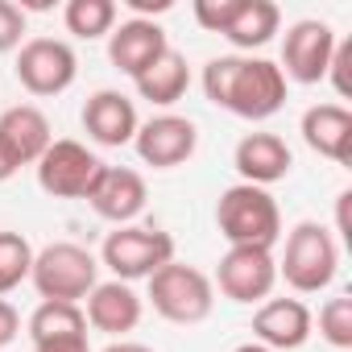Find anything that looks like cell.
Segmentation results:
<instances>
[{
	"instance_id": "f546056e",
	"label": "cell",
	"mask_w": 352,
	"mask_h": 352,
	"mask_svg": "<svg viewBox=\"0 0 352 352\" xmlns=\"http://www.w3.org/2000/svg\"><path fill=\"white\" fill-rule=\"evenodd\" d=\"M34 352H91V344H87V331H79V336L42 340V344H34Z\"/></svg>"
},
{
	"instance_id": "277c9868",
	"label": "cell",
	"mask_w": 352,
	"mask_h": 352,
	"mask_svg": "<svg viewBox=\"0 0 352 352\" xmlns=\"http://www.w3.org/2000/svg\"><path fill=\"white\" fill-rule=\"evenodd\" d=\"M30 282L42 294V302H75L79 307L100 282V261L75 241H54L42 253H34Z\"/></svg>"
},
{
	"instance_id": "5bb4252c",
	"label": "cell",
	"mask_w": 352,
	"mask_h": 352,
	"mask_svg": "<svg viewBox=\"0 0 352 352\" xmlns=\"http://www.w3.org/2000/svg\"><path fill=\"white\" fill-rule=\"evenodd\" d=\"M79 120H83V133H87L96 145H104V149L133 145V137H137V129H141L133 100H129L124 91H112V87H100L96 96H87Z\"/></svg>"
},
{
	"instance_id": "4dcf8cb0",
	"label": "cell",
	"mask_w": 352,
	"mask_h": 352,
	"mask_svg": "<svg viewBox=\"0 0 352 352\" xmlns=\"http://www.w3.org/2000/svg\"><path fill=\"white\" fill-rule=\"evenodd\" d=\"M124 5H129V13H133V17L153 21L157 13H170V9H174V0H124Z\"/></svg>"
},
{
	"instance_id": "44dd1931",
	"label": "cell",
	"mask_w": 352,
	"mask_h": 352,
	"mask_svg": "<svg viewBox=\"0 0 352 352\" xmlns=\"http://www.w3.org/2000/svg\"><path fill=\"white\" fill-rule=\"evenodd\" d=\"M282 30V9L274 5V0H245L236 21L228 25V42L236 50H261L274 42V34Z\"/></svg>"
},
{
	"instance_id": "9c48e42d",
	"label": "cell",
	"mask_w": 352,
	"mask_h": 352,
	"mask_svg": "<svg viewBox=\"0 0 352 352\" xmlns=\"http://www.w3.org/2000/svg\"><path fill=\"white\" fill-rule=\"evenodd\" d=\"M336 30L319 17H302L286 30L282 38V75L311 87V83H323L327 79V67H331V54H336Z\"/></svg>"
},
{
	"instance_id": "ba28073f",
	"label": "cell",
	"mask_w": 352,
	"mask_h": 352,
	"mask_svg": "<svg viewBox=\"0 0 352 352\" xmlns=\"http://www.w3.org/2000/svg\"><path fill=\"white\" fill-rule=\"evenodd\" d=\"M13 75L30 96L46 100V96H63L79 79V58L63 38H30L17 50Z\"/></svg>"
},
{
	"instance_id": "83f0119b",
	"label": "cell",
	"mask_w": 352,
	"mask_h": 352,
	"mask_svg": "<svg viewBox=\"0 0 352 352\" xmlns=\"http://www.w3.org/2000/svg\"><path fill=\"white\" fill-rule=\"evenodd\" d=\"M348 67H352V42H336V54H331V67H327V79L336 87V96L344 100L352 91V79H348Z\"/></svg>"
},
{
	"instance_id": "2e32d148",
	"label": "cell",
	"mask_w": 352,
	"mask_h": 352,
	"mask_svg": "<svg viewBox=\"0 0 352 352\" xmlns=\"http://www.w3.org/2000/svg\"><path fill=\"white\" fill-rule=\"evenodd\" d=\"M232 166H236V174H241V183L270 191L274 183H282L286 174H290L294 153H290V145H286L278 133H245V137L236 141Z\"/></svg>"
},
{
	"instance_id": "d6a6232c",
	"label": "cell",
	"mask_w": 352,
	"mask_h": 352,
	"mask_svg": "<svg viewBox=\"0 0 352 352\" xmlns=\"http://www.w3.org/2000/svg\"><path fill=\"white\" fill-rule=\"evenodd\" d=\"M348 199H352V195L340 191V204H336V228H340L344 236H348Z\"/></svg>"
},
{
	"instance_id": "ac0fdd59",
	"label": "cell",
	"mask_w": 352,
	"mask_h": 352,
	"mask_svg": "<svg viewBox=\"0 0 352 352\" xmlns=\"http://www.w3.org/2000/svg\"><path fill=\"white\" fill-rule=\"evenodd\" d=\"M87 302V311H83V319L96 327V331H108V336H124V331H133L137 323H141V315H145V298L129 286V282H96V290L83 298Z\"/></svg>"
},
{
	"instance_id": "6da1fadb",
	"label": "cell",
	"mask_w": 352,
	"mask_h": 352,
	"mask_svg": "<svg viewBox=\"0 0 352 352\" xmlns=\"http://www.w3.org/2000/svg\"><path fill=\"white\" fill-rule=\"evenodd\" d=\"M204 96L241 120H270L286 104V75L270 58L220 54L204 67Z\"/></svg>"
},
{
	"instance_id": "9a60e30c",
	"label": "cell",
	"mask_w": 352,
	"mask_h": 352,
	"mask_svg": "<svg viewBox=\"0 0 352 352\" xmlns=\"http://www.w3.org/2000/svg\"><path fill=\"white\" fill-rule=\"evenodd\" d=\"M166 50H170V42H166V30L157 21L129 17V21H120L108 34V63L120 75H129V79H137L141 71H149Z\"/></svg>"
},
{
	"instance_id": "7c38bea8",
	"label": "cell",
	"mask_w": 352,
	"mask_h": 352,
	"mask_svg": "<svg viewBox=\"0 0 352 352\" xmlns=\"http://www.w3.org/2000/svg\"><path fill=\"white\" fill-rule=\"evenodd\" d=\"M315 315L302 298H265L253 315V340L270 352H294L311 340Z\"/></svg>"
},
{
	"instance_id": "8992f818",
	"label": "cell",
	"mask_w": 352,
	"mask_h": 352,
	"mask_svg": "<svg viewBox=\"0 0 352 352\" xmlns=\"http://www.w3.org/2000/svg\"><path fill=\"white\" fill-rule=\"evenodd\" d=\"M170 261H174V236L162 228H145V224H124L108 232L100 245V265H108L112 278L129 286L141 278H153Z\"/></svg>"
},
{
	"instance_id": "484cf974",
	"label": "cell",
	"mask_w": 352,
	"mask_h": 352,
	"mask_svg": "<svg viewBox=\"0 0 352 352\" xmlns=\"http://www.w3.org/2000/svg\"><path fill=\"white\" fill-rule=\"evenodd\" d=\"M241 5L245 0H195L191 5V13H195V21H199V30H208V34H228V25L236 21V13H241Z\"/></svg>"
},
{
	"instance_id": "3957f363",
	"label": "cell",
	"mask_w": 352,
	"mask_h": 352,
	"mask_svg": "<svg viewBox=\"0 0 352 352\" xmlns=\"http://www.w3.org/2000/svg\"><path fill=\"white\" fill-rule=\"evenodd\" d=\"M336 270H340V245L331 228H323L319 220L294 224L286 236V253L278 261V278L298 294H319L336 282Z\"/></svg>"
},
{
	"instance_id": "7a4b0ae2",
	"label": "cell",
	"mask_w": 352,
	"mask_h": 352,
	"mask_svg": "<svg viewBox=\"0 0 352 352\" xmlns=\"http://www.w3.org/2000/svg\"><path fill=\"white\" fill-rule=\"evenodd\" d=\"M216 228L228 241V249H274L282 236L278 199L265 187L236 183L216 204Z\"/></svg>"
},
{
	"instance_id": "30bf717a",
	"label": "cell",
	"mask_w": 352,
	"mask_h": 352,
	"mask_svg": "<svg viewBox=\"0 0 352 352\" xmlns=\"http://www.w3.org/2000/svg\"><path fill=\"white\" fill-rule=\"evenodd\" d=\"M220 294L228 302H265L278 286V261H274V249H228L220 257V270H216V282Z\"/></svg>"
},
{
	"instance_id": "f1b7e54d",
	"label": "cell",
	"mask_w": 352,
	"mask_h": 352,
	"mask_svg": "<svg viewBox=\"0 0 352 352\" xmlns=\"http://www.w3.org/2000/svg\"><path fill=\"white\" fill-rule=\"evenodd\" d=\"M17 336H21V315L9 298H0V348H9Z\"/></svg>"
},
{
	"instance_id": "4316f807",
	"label": "cell",
	"mask_w": 352,
	"mask_h": 352,
	"mask_svg": "<svg viewBox=\"0 0 352 352\" xmlns=\"http://www.w3.org/2000/svg\"><path fill=\"white\" fill-rule=\"evenodd\" d=\"M21 38H25V9L13 0H0V54L21 50Z\"/></svg>"
},
{
	"instance_id": "e0dca14e",
	"label": "cell",
	"mask_w": 352,
	"mask_h": 352,
	"mask_svg": "<svg viewBox=\"0 0 352 352\" xmlns=\"http://www.w3.org/2000/svg\"><path fill=\"white\" fill-rule=\"evenodd\" d=\"M298 133L307 141V149H315L319 157L348 166L352 157V112L344 104H311L298 120Z\"/></svg>"
},
{
	"instance_id": "5b68a950",
	"label": "cell",
	"mask_w": 352,
	"mask_h": 352,
	"mask_svg": "<svg viewBox=\"0 0 352 352\" xmlns=\"http://www.w3.org/2000/svg\"><path fill=\"white\" fill-rule=\"evenodd\" d=\"M149 282V307L166 319V323H179V327H195L212 315L216 307V286L204 270L183 265V261H170L162 265Z\"/></svg>"
},
{
	"instance_id": "e575fe53",
	"label": "cell",
	"mask_w": 352,
	"mask_h": 352,
	"mask_svg": "<svg viewBox=\"0 0 352 352\" xmlns=\"http://www.w3.org/2000/svg\"><path fill=\"white\" fill-rule=\"evenodd\" d=\"M236 352H270V348H261V344H257V340H249V344H241V348H236Z\"/></svg>"
},
{
	"instance_id": "d6986e66",
	"label": "cell",
	"mask_w": 352,
	"mask_h": 352,
	"mask_svg": "<svg viewBox=\"0 0 352 352\" xmlns=\"http://www.w3.org/2000/svg\"><path fill=\"white\" fill-rule=\"evenodd\" d=\"M50 141H54V133H50V120L42 108L17 104V108L0 112V145L13 153L17 166H38V157L50 149Z\"/></svg>"
},
{
	"instance_id": "1f68e13d",
	"label": "cell",
	"mask_w": 352,
	"mask_h": 352,
	"mask_svg": "<svg viewBox=\"0 0 352 352\" xmlns=\"http://www.w3.org/2000/svg\"><path fill=\"white\" fill-rule=\"evenodd\" d=\"M17 170H21V166L13 162V153H9L5 145H0V183H9V179H13V174H17Z\"/></svg>"
},
{
	"instance_id": "8fae6325",
	"label": "cell",
	"mask_w": 352,
	"mask_h": 352,
	"mask_svg": "<svg viewBox=\"0 0 352 352\" xmlns=\"http://www.w3.org/2000/svg\"><path fill=\"white\" fill-rule=\"evenodd\" d=\"M133 145H137V157H141L145 166H153V170H174V166H183V162L195 157V149H199V129H195L191 116L162 112V116H149V120L137 129Z\"/></svg>"
},
{
	"instance_id": "603a6c76",
	"label": "cell",
	"mask_w": 352,
	"mask_h": 352,
	"mask_svg": "<svg viewBox=\"0 0 352 352\" xmlns=\"http://www.w3.org/2000/svg\"><path fill=\"white\" fill-rule=\"evenodd\" d=\"M79 331H87V319H83V307L75 302H38V311L30 315V344L79 336Z\"/></svg>"
},
{
	"instance_id": "4fadbf2b",
	"label": "cell",
	"mask_w": 352,
	"mask_h": 352,
	"mask_svg": "<svg viewBox=\"0 0 352 352\" xmlns=\"http://www.w3.org/2000/svg\"><path fill=\"white\" fill-rule=\"evenodd\" d=\"M145 199H149V187H145L141 174L129 170V166H104V174L96 179V187H91V195H87L91 212H96L100 220L116 224V228L133 224V220L145 212Z\"/></svg>"
},
{
	"instance_id": "ffe728a7",
	"label": "cell",
	"mask_w": 352,
	"mask_h": 352,
	"mask_svg": "<svg viewBox=\"0 0 352 352\" xmlns=\"http://www.w3.org/2000/svg\"><path fill=\"white\" fill-rule=\"evenodd\" d=\"M137 96L141 100H149V104H157V108H170V104H179L183 96H187V87H191V67H187V58L179 54V50H166L149 71H141L137 79Z\"/></svg>"
},
{
	"instance_id": "836d02e7",
	"label": "cell",
	"mask_w": 352,
	"mask_h": 352,
	"mask_svg": "<svg viewBox=\"0 0 352 352\" xmlns=\"http://www.w3.org/2000/svg\"><path fill=\"white\" fill-rule=\"evenodd\" d=\"M104 352H153V348H145V344H137V340H116V344H108Z\"/></svg>"
},
{
	"instance_id": "52a82bcc",
	"label": "cell",
	"mask_w": 352,
	"mask_h": 352,
	"mask_svg": "<svg viewBox=\"0 0 352 352\" xmlns=\"http://www.w3.org/2000/svg\"><path fill=\"white\" fill-rule=\"evenodd\" d=\"M38 187L50 199H87L96 179L104 174V162L83 145V141H50V149L38 157Z\"/></svg>"
},
{
	"instance_id": "cb8c5ba5",
	"label": "cell",
	"mask_w": 352,
	"mask_h": 352,
	"mask_svg": "<svg viewBox=\"0 0 352 352\" xmlns=\"http://www.w3.org/2000/svg\"><path fill=\"white\" fill-rule=\"evenodd\" d=\"M34 270V245L21 232H0V298L13 294L21 282H30Z\"/></svg>"
},
{
	"instance_id": "d4e9b609",
	"label": "cell",
	"mask_w": 352,
	"mask_h": 352,
	"mask_svg": "<svg viewBox=\"0 0 352 352\" xmlns=\"http://www.w3.org/2000/svg\"><path fill=\"white\" fill-rule=\"evenodd\" d=\"M319 336L340 352L352 348V298L348 294H336L319 307Z\"/></svg>"
},
{
	"instance_id": "7402d4cb",
	"label": "cell",
	"mask_w": 352,
	"mask_h": 352,
	"mask_svg": "<svg viewBox=\"0 0 352 352\" xmlns=\"http://www.w3.org/2000/svg\"><path fill=\"white\" fill-rule=\"evenodd\" d=\"M116 5L112 0H67L63 9V25L67 34H75L79 42H100L116 30Z\"/></svg>"
}]
</instances>
